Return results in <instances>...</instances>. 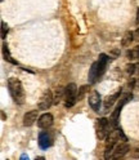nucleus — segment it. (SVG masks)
Listing matches in <instances>:
<instances>
[{"mask_svg": "<svg viewBox=\"0 0 139 160\" xmlns=\"http://www.w3.org/2000/svg\"><path fill=\"white\" fill-rule=\"evenodd\" d=\"M8 89H9V93L17 105H22L25 102V89L22 83L18 79H14V77H10L8 80Z\"/></svg>", "mask_w": 139, "mask_h": 160, "instance_id": "nucleus-1", "label": "nucleus"}, {"mask_svg": "<svg viewBox=\"0 0 139 160\" xmlns=\"http://www.w3.org/2000/svg\"><path fill=\"white\" fill-rule=\"evenodd\" d=\"M77 92H79V89H77L75 83L68 84L66 88H64V106L72 107L79 101V99H77Z\"/></svg>", "mask_w": 139, "mask_h": 160, "instance_id": "nucleus-2", "label": "nucleus"}, {"mask_svg": "<svg viewBox=\"0 0 139 160\" xmlns=\"http://www.w3.org/2000/svg\"><path fill=\"white\" fill-rule=\"evenodd\" d=\"M111 132V124L108 122V119L106 118H101L98 119L97 123V137L99 140H104L107 138V136L110 134Z\"/></svg>", "mask_w": 139, "mask_h": 160, "instance_id": "nucleus-3", "label": "nucleus"}, {"mask_svg": "<svg viewBox=\"0 0 139 160\" xmlns=\"http://www.w3.org/2000/svg\"><path fill=\"white\" fill-rule=\"evenodd\" d=\"M133 98V94L132 93H128V94H125V96L121 98V101H120V103L119 105L116 106V109H115V111L112 112V125H114V127H116L117 125V120H119V115H120V112H121V110H123V107H124V105L126 102H129L130 99Z\"/></svg>", "mask_w": 139, "mask_h": 160, "instance_id": "nucleus-4", "label": "nucleus"}, {"mask_svg": "<svg viewBox=\"0 0 139 160\" xmlns=\"http://www.w3.org/2000/svg\"><path fill=\"white\" fill-rule=\"evenodd\" d=\"M53 101H54L53 93H52L50 90H46L40 98V102H39V110H48L52 105H53Z\"/></svg>", "mask_w": 139, "mask_h": 160, "instance_id": "nucleus-5", "label": "nucleus"}, {"mask_svg": "<svg viewBox=\"0 0 139 160\" xmlns=\"http://www.w3.org/2000/svg\"><path fill=\"white\" fill-rule=\"evenodd\" d=\"M130 151V147L126 142H123V143H119L115 146L114 149V154H112V159H120V158H124L125 155Z\"/></svg>", "mask_w": 139, "mask_h": 160, "instance_id": "nucleus-6", "label": "nucleus"}, {"mask_svg": "<svg viewBox=\"0 0 139 160\" xmlns=\"http://www.w3.org/2000/svg\"><path fill=\"white\" fill-rule=\"evenodd\" d=\"M52 124H53V115L49 114V112H45V114H43L41 116H39V119H37L39 128L48 129L49 127H52Z\"/></svg>", "mask_w": 139, "mask_h": 160, "instance_id": "nucleus-7", "label": "nucleus"}, {"mask_svg": "<svg viewBox=\"0 0 139 160\" xmlns=\"http://www.w3.org/2000/svg\"><path fill=\"white\" fill-rule=\"evenodd\" d=\"M89 105L90 107L94 110V111H99V109H101V103H102V99H101V94H99L97 90H94V92H92V94L89 96Z\"/></svg>", "mask_w": 139, "mask_h": 160, "instance_id": "nucleus-8", "label": "nucleus"}, {"mask_svg": "<svg viewBox=\"0 0 139 160\" xmlns=\"http://www.w3.org/2000/svg\"><path fill=\"white\" fill-rule=\"evenodd\" d=\"M37 111L39 110H32V111L26 112L25 116H23V125H25V127H31V125L35 124V122L39 119Z\"/></svg>", "mask_w": 139, "mask_h": 160, "instance_id": "nucleus-9", "label": "nucleus"}, {"mask_svg": "<svg viewBox=\"0 0 139 160\" xmlns=\"http://www.w3.org/2000/svg\"><path fill=\"white\" fill-rule=\"evenodd\" d=\"M99 77H101V74H99V66H98V61L94 62L92 65V67H90L89 70V83H95Z\"/></svg>", "mask_w": 139, "mask_h": 160, "instance_id": "nucleus-10", "label": "nucleus"}, {"mask_svg": "<svg viewBox=\"0 0 139 160\" xmlns=\"http://www.w3.org/2000/svg\"><path fill=\"white\" fill-rule=\"evenodd\" d=\"M39 145H40V147L44 149V150L50 147L52 140H50V136L46 132H41L40 134H39Z\"/></svg>", "mask_w": 139, "mask_h": 160, "instance_id": "nucleus-11", "label": "nucleus"}, {"mask_svg": "<svg viewBox=\"0 0 139 160\" xmlns=\"http://www.w3.org/2000/svg\"><path fill=\"white\" fill-rule=\"evenodd\" d=\"M107 62H108V57L106 54H101L99 56V59H98V66H99V74L101 76L103 75V72L106 71V66H107Z\"/></svg>", "mask_w": 139, "mask_h": 160, "instance_id": "nucleus-12", "label": "nucleus"}, {"mask_svg": "<svg viewBox=\"0 0 139 160\" xmlns=\"http://www.w3.org/2000/svg\"><path fill=\"white\" fill-rule=\"evenodd\" d=\"M1 49H3V57H4V59L8 61L9 63H12V65H17V61H16V59H13V57L10 56V52H9V49H8V45L3 44Z\"/></svg>", "mask_w": 139, "mask_h": 160, "instance_id": "nucleus-13", "label": "nucleus"}, {"mask_svg": "<svg viewBox=\"0 0 139 160\" xmlns=\"http://www.w3.org/2000/svg\"><path fill=\"white\" fill-rule=\"evenodd\" d=\"M120 96H121V89L119 90V92H116L115 94H112V96L106 101V103H104V109H106V110H104V111H107L108 109H110V107L117 101V98H120Z\"/></svg>", "mask_w": 139, "mask_h": 160, "instance_id": "nucleus-14", "label": "nucleus"}, {"mask_svg": "<svg viewBox=\"0 0 139 160\" xmlns=\"http://www.w3.org/2000/svg\"><path fill=\"white\" fill-rule=\"evenodd\" d=\"M133 40H134V32L128 31V32L124 35L121 44H123V47H129V45H130V43H132Z\"/></svg>", "mask_w": 139, "mask_h": 160, "instance_id": "nucleus-15", "label": "nucleus"}, {"mask_svg": "<svg viewBox=\"0 0 139 160\" xmlns=\"http://www.w3.org/2000/svg\"><path fill=\"white\" fill-rule=\"evenodd\" d=\"M126 57L129 59H139V45H137L135 48H133L132 50H128Z\"/></svg>", "mask_w": 139, "mask_h": 160, "instance_id": "nucleus-16", "label": "nucleus"}, {"mask_svg": "<svg viewBox=\"0 0 139 160\" xmlns=\"http://www.w3.org/2000/svg\"><path fill=\"white\" fill-rule=\"evenodd\" d=\"M62 99H64V89L59 88V89H57V92H55V97H54L53 103L54 105H58Z\"/></svg>", "mask_w": 139, "mask_h": 160, "instance_id": "nucleus-17", "label": "nucleus"}, {"mask_svg": "<svg viewBox=\"0 0 139 160\" xmlns=\"http://www.w3.org/2000/svg\"><path fill=\"white\" fill-rule=\"evenodd\" d=\"M86 89H88V85H82L81 88L79 89V92H77V99H79V101L84 97V94L86 93Z\"/></svg>", "mask_w": 139, "mask_h": 160, "instance_id": "nucleus-18", "label": "nucleus"}, {"mask_svg": "<svg viewBox=\"0 0 139 160\" xmlns=\"http://www.w3.org/2000/svg\"><path fill=\"white\" fill-rule=\"evenodd\" d=\"M7 34H8V26L5 22H1V39L3 40L7 38Z\"/></svg>", "mask_w": 139, "mask_h": 160, "instance_id": "nucleus-19", "label": "nucleus"}, {"mask_svg": "<svg viewBox=\"0 0 139 160\" xmlns=\"http://www.w3.org/2000/svg\"><path fill=\"white\" fill-rule=\"evenodd\" d=\"M138 67V65H128L126 66V71H128V74L130 75H133L134 72H135V68Z\"/></svg>", "mask_w": 139, "mask_h": 160, "instance_id": "nucleus-20", "label": "nucleus"}, {"mask_svg": "<svg viewBox=\"0 0 139 160\" xmlns=\"http://www.w3.org/2000/svg\"><path fill=\"white\" fill-rule=\"evenodd\" d=\"M132 158H135V159H139V150H134L132 152Z\"/></svg>", "mask_w": 139, "mask_h": 160, "instance_id": "nucleus-21", "label": "nucleus"}, {"mask_svg": "<svg viewBox=\"0 0 139 160\" xmlns=\"http://www.w3.org/2000/svg\"><path fill=\"white\" fill-rule=\"evenodd\" d=\"M134 40H139V27L134 31Z\"/></svg>", "mask_w": 139, "mask_h": 160, "instance_id": "nucleus-22", "label": "nucleus"}, {"mask_svg": "<svg viewBox=\"0 0 139 160\" xmlns=\"http://www.w3.org/2000/svg\"><path fill=\"white\" fill-rule=\"evenodd\" d=\"M135 23L139 25V8L137 9V20H135Z\"/></svg>", "mask_w": 139, "mask_h": 160, "instance_id": "nucleus-23", "label": "nucleus"}, {"mask_svg": "<svg viewBox=\"0 0 139 160\" xmlns=\"http://www.w3.org/2000/svg\"><path fill=\"white\" fill-rule=\"evenodd\" d=\"M135 84H137V86L139 88V79H138V80H135Z\"/></svg>", "mask_w": 139, "mask_h": 160, "instance_id": "nucleus-24", "label": "nucleus"}, {"mask_svg": "<svg viewBox=\"0 0 139 160\" xmlns=\"http://www.w3.org/2000/svg\"><path fill=\"white\" fill-rule=\"evenodd\" d=\"M138 68H139V65H138ZM138 72H139V70H138Z\"/></svg>", "mask_w": 139, "mask_h": 160, "instance_id": "nucleus-25", "label": "nucleus"}]
</instances>
